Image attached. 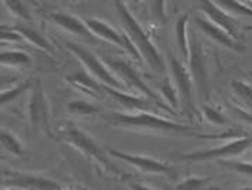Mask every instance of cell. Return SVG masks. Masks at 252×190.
<instances>
[{"instance_id": "35", "label": "cell", "mask_w": 252, "mask_h": 190, "mask_svg": "<svg viewBox=\"0 0 252 190\" xmlns=\"http://www.w3.org/2000/svg\"><path fill=\"white\" fill-rule=\"evenodd\" d=\"M242 190H252V188H245V189H242Z\"/></svg>"}, {"instance_id": "3", "label": "cell", "mask_w": 252, "mask_h": 190, "mask_svg": "<svg viewBox=\"0 0 252 190\" xmlns=\"http://www.w3.org/2000/svg\"><path fill=\"white\" fill-rule=\"evenodd\" d=\"M57 136H59V140H62L63 143L74 148L76 150H79L80 153H83L86 157L93 160L98 167H101L107 173H110L113 176H117L119 179H124V180H127L130 177L111 160L107 150L104 148H101L95 142L93 136L89 135L86 130L80 129L79 126H76L74 123H66L59 130Z\"/></svg>"}, {"instance_id": "20", "label": "cell", "mask_w": 252, "mask_h": 190, "mask_svg": "<svg viewBox=\"0 0 252 190\" xmlns=\"http://www.w3.org/2000/svg\"><path fill=\"white\" fill-rule=\"evenodd\" d=\"M14 29L23 38V40H26L27 43H30L39 49H43L46 52H52V43L47 40L41 33H39V30L27 26V25H16Z\"/></svg>"}, {"instance_id": "19", "label": "cell", "mask_w": 252, "mask_h": 190, "mask_svg": "<svg viewBox=\"0 0 252 190\" xmlns=\"http://www.w3.org/2000/svg\"><path fill=\"white\" fill-rule=\"evenodd\" d=\"M188 23H189V17L188 14H183L178 17L177 23H175V40L177 46L181 56L184 57V60H188V54H189V36H188Z\"/></svg>"}, {"instance_id": "29", "label": "cell", "mask_w": 252, "mask_h": 190, "mask_svg": "<svg viewBox=\"0 0 252 190\" xmlns=\"http://www.w3.org/2000/svg\"><path fill=\"white\" fill-rule=\"evenodd\" d=\"M221 164H224L225 167L237 172V173L252 177V163L241 162V160H222Z\"/></svg>"}, {"instance_id": "31", "label": "cell", "mask_w": 252, "mask_h": 190, "mask_svg": "<svg viewBox=\"0 0 252 190\" xmlns=\"http://www.w3.org/2000/svg\"><path fill=\"white\" fill-rule=\"evenodd\" d=\"M19 83V77L16 75H0V92L12 87Z\"/></svg>"}, {"instance_id": "27", "label": "cell", "mask_w": 252, "mask_h": 190, "mask_svg": "<svg viewBox=\"0 0 252 190\" xmlns=\"http://www.w3.org/2000/svg\"><path fill=\"white\" fill-rule=\"evenodd\" d=\"M208 179L204 177H188L183 182H178L174 190H204L208 186Z\"/></svg>"}, {"instance_id": "32", "label": "cell", "mask_w": 252, "mask_h": 190, "mask_svg": "<svg viewBox=\"0 0 252 190\" xmlns=\"http://www.w3.org/2000/svg\"><path fill=\"white\" fill-rule=\"evenodd\" d=\"M153 6H154V7H157L156 10H153V13L157 16V20H159V22H162V23H164V20L167 19V17H165V14H164V6H165V3L156 1V3H153Z\"/></svg>"}, {"instance_id": "23", "label": "cell", "mask_w": 252, "mask_h": 190, "mask_svg": "<svg viewBox=\"0 0 252 190\" xmlns=\"http://www.w3.org/2000/svg\"><path fill=\"white\" fill-rule=\"evenodd\" d=\"M32 84H33V81L30 80L19 81L17 84H14L12 87H9L6 90H1L0 92V108H3L6 105H10L12 102L17 100L26 90H30Z\"/></svg>"}, {"instance_id": "33", "label": "cell", "mask_w": 252, "mask_h": 190, "mask_svg": "<svg viewBox=\"0 0 252 190\" xmlns=\"http://www.w3.org/2000/svg\"><path fill=\"white\" fill-rule=\"evenodd\" d=\"M234 112H235V114L238 116L241 120H244V122L250 123V124H252V114H250L248 112H245L244 109L238 108V106H234Z\"/></svg>"}, {"instance_id": "36", "label": "cell", "mask_w": 252, "mask_h": 190, "mask_svg": "<svg viewBox=\"0 0 252 190\" xmlns=\"http://www.w3.org/2000/svg\"><path fill=\"white\" fill-rule=\"evenodd\" d=\"M247 3H248V4H250V6H252V3H251V1H247Z\"/></svg>"}, {"instance_id": "7", "label": "cell", "mask_w": 252, "mask_h": 190, "mask_svg": "<svg viewBox=\"0 0 252 190\" xmlns=\"http://www.w3.org/2000/svg\"><path fill=\"white\" fill-rule=\"evenodd\" d=\"M252 146V139L248 136H242L238 139L225 140L220 146H214L211 149L198 150L181 154L180 157L184 160L191 162H207V160H231L232 157H237Z\"/></svg>"}, {"instance_id": "28", "label": "cell", "mask_w": 252, "mask_h": 190, "mask_svg": "<svg viewBox=\"0 0 252 190\" xmlns=\"http://www.w3.org/2000/svg\"><path fill=\"white\" fill-rule=\"evenodd\" d=\"M201 114L204 116V119L211 124H217V126H224L226 124V117L218 110V109L213 108L210 105H205L202 110H201Z\"/></svg>"}, {"instance_id": "10", "label": "cell", "mask_w": 252, "mask_h": 190, "mask_svg": "<svg viewBox=\"0 0 252 190\" xmlns=\"http://www.w3.org/2000/svg\"><path fill=\"white\" fill-rule=\"evenodd\" d=\"M187 63L194 81V87H197L199 96L204 100H208L210 87H208V72H207V54L201 41L195 36L189 38V54Z\"/></svg>"}, {"instance_id": "11", "label": "cell", "mask_w": 252, "mask_h": 190, "mask_svg": "<svg viewBox=\"0 0 252 190\" xmlns=\"http://www.w3.org/2000/svg\"><path fill=\"white\" fill-rule=\"evenodd\" d=\"M87 29L92 32L94 38H98L101 40H106L111 44L119 46L120 49H123L124 52L133 56L134 59H141L138 52L135 50V47L133 46V43L130 41V39L127 38L126 33H121L120 30H117L116 27H113L111 25H108L104 20L95 19V17H86L83 19Z\"/></svg>"}, {"instance_id": "1", "label": "cell", "mask_w": 252, "mask_h": 190, "mask_svg": "<svg viewBox=\"0 0 252 190\" xmlns=\"http://www.w3.org/2000/svg\"><path fill=\"white\" fill-rule=\"evenodd\" d=\"M107 122L114 127L150 133V135L161 136H195L199 137V132L194 130L191 126L183 123L173 122L164 116H159L150 112H138V113H126V112H113L104 116Z\"/></svg>"}, {"instance_id": "18", "label": "cell", "mask_w": 252, "mask_h": 190, "mask_svg": "<svg viewBox=\"0 0 252 190\" xmlns=\"http://www.w3.org/2000/svg\"><path fill=\"white\" fill-rule=\"evenodd\" d=\"M0 65L10 68L29 69L33 65L32 56L22 50H3L0 52Z\"/></svg>"}, {"instance_id": "25", "label": "cell", "mask_w": 252, "mask_h": 190, "mask_svg": "<svg viewBox=\"0 0 252 190\" xmlns=\"http://www.w3.org/2000/svg\"><path fill=\"white\" fill-rule=\"evenodd\" d=\"M67 109H68L70 113L77 114V116H90V114H95V113L100 112L98 106H95L94 103H90L87 100H81V99L71 100L67 105Z\"/></svg>"}, {"instance_id": "4", "label": "cell", "mask_w": 252, "mask_h": 190, "mask_svg": "<svg viewBox=\"0 0 252 190\" xmlns=\"http://www.w3.org/2000/svg\"><path fill=\"white\" fill-rule=\"evenodd\" d=\"M66 47L73 53V56H76V59L86 69V73L90 75L94 80H97L103 86L116 89L120 92H128L126 84L120 80L111 69L107 66L104 60H101L100 57H97L95 54L92 53L90 50H87L86 47H83L76 41H66Z\"/></svg>"}, {"instance_id": "21", "label": "cell", "mask_w": 252, "mask_h": 190, "mask_svg": "<svg viewBox=\"0 0 252 190\" xmlns=\"http://www.w3.org/2000/svg\"><path fill=\"white\" fill-rule=\"evenodd\" d=\"M231 90L234 96L238 99L239 103H242V106L245 112H248L252 114V84L245 80H232L231 81Z\"/></svg>"}, {"instance_id": "16", "label": "cell", "mask_w": 252, "mask_h": 190, "mask_svg": "<svg viewBox=\"0 0 252 190\" xmlns=\"http://www.w3.org/2000/svg\"><path fill=\"white\" fill-rule=\"evenodd\" d=\"M49 17L57 26H60L63 30H66L68 33L74 35V36H79L81 39H86V40L90 41H93L95 39L92 35V32L87 29L84 20L77 17V16H74V14L66 13V12H53V13H50Z\"/></svg>"}, {"instance_id": "24", "label": "cell", "mask_w": 252, "mask_h": 190, "mask_svg": "<svg viewBox=\"0 0 252 190\" xmlns=\"http://www.w3.org/2000/svg\"><path fill=\"white\" fill-rule=\"evenodd\" d=\"M221 9H224L229 14L235 16H245L252 17V6L247 1H218L217 3Z\"/></svg>"}, {"instance_id": "15", "label": "cell", "mask_w": 252, "mask_h": 190, "mask_svg": "<svg viewBox=\"0 0 252 190\" xmlns=\"http://www.w3.org/2000/svg\"><path fill=\"white\" fill-rule=\"evenodd\" d=\"M195 25L201 30V33H204L207 38H210L215 43L224 46L226 49H231L234 52H242L244 50V44L232 40L222 29H220L217 25H214L213 22L208 20L205 16H197L195 17Z\"/></svg>"}, {"instance_id": "8", "label": "cell", "mask_w": 252, "mask_h": 190, "mask_svg": "<svg viewBox=\"0 0 252 190\" xmlns=\"http://www.w3.org/2000/svg\"><path fill=\"white\" fill-rule=\"evenodd\" d=\"M27 116L30 126L36 132L50 133V108L44 87L39 80L30 87V97L27 103Z\"/></svg>"}, {"instance_id": "5", "label": "cell", "mask_w": 252, "mask_h": 190, "mask_svg": "<svg viewBox=\"0 0 252 190\" xmlns=\"http://www.w3.org/2000/svg\"><path fill=\"white\" fill-rule=\"evenodd\" d=\"M104 62H106L107 66L116 73V76L120 80L126 84L128 92L135 90L143 97H147L151 102H154L156 105H158L159 108H162L165 112H168V113L173 112V109L164 102V99L159 96V93H157L156 90H153L150 87V84L140 76V73L128 62H126L123 59H117V57H106Z\"/></svg>"}, {"instance_id": "38", "label": "cell", "mask_w": 252, "mask_h": 190, "mask_svg": "<svg viewBox=\"0 0 252 190\" xmlns=\"http://www.w3.org/2000/svg\"><path fill=\"white\" fill-rule=\"evenodd\" d=\"M62 190H64V189H62Z\"/></svg>"}, {"instance_id": "22", "label": "cell", "mask_w": 252, "mask_h": 190, "mask_svg": "<svg viewBox=\"0 0 252 190\" xmlns=\"http://www.w3.org/2000/svg\"><path fill=\"white\" fill-rule=\"evenodd\" d=\"M0 146L14 156H22L25 153V146L20 139L13 132L0 127Z\"/></svg>"}, {"instance_id": "34", "label": "cell", "mask_w": 252, "mask_h": 190, "mask_svg": "<svg viewBox=\"0 0 252 190\" xmlns=\"http://www.w3.org/2000/svg\"><path fill=\"white\" fill-rule=\"evenodd\" d=\"M128 190H154V189H151L150 186H146V185H141V183H130Z\"/></svg>"}, {"instance_id": "2", "label": "cell", "mask_w": 252, "mask_h": 190, "mask_svg": "<svg viewBox=\"0 0 252 190\" xmlns=\"http://www.w3.org/2000/svg\"><path fill=\"white\" fill-rule=\"evenodd\" d=\"M114 7H116V10L119 13L121 25L124 27V32H126L127 38L133 43V46L135 47V50L138 52L140 57L143 60H146L147 65L153 69L156 73L164 75L165 69H167L165 60H164L162 54L159 53L157 46L154 44L150 33L138 23V20L134 17V14L130 12V9L127 7L126 3L116 1Z\"/></svg>"}, {"instance_id": "17", "label": "cell", "mask_w": 252, "mask_h": 190, "mask_svg": "<svg viewBox=\"0 0 252 190\" xmlns=\"http://www.w3.org/2000/svg\"><path fill=\"white\" fill-rule=\"evenodd\" d=\"M67 80L70 81L74 87H77L80 90H83L84 93H89L93 97L100 96V93H104L103 92V84H100L97 80H94L90 75H87L86 72L84 73H74L71 76H67Z\"/></svg>"}, {"instance_id": "14", "label": "cell", "mask_w": 252, "mask_h": 190, "mask_svg": "<svg viewBox=\"0 0 252 190\" xmlns=\"http://www.w3.org/2000/svg\"><path fill=\"white\" fill-rule=\"evenodd\" d=\"M103 92L107 93L110 97H113L121 108L126 110V113H138V112H150V113H168L150 99L143 97V96L133 95L131 92H120L111 87H103Z\"/></svg>"}, {"instance_id": "12", "label": "cell", "mask_w": 252, "mask_h": 190, "mask_svg": "<svg viewBox=\"0 0 252 190\" xmlns=\"http://www.w3.org/2000/svg\"><path fill=\"white\" fill-rule=\"evenodd\" d=\"M199 9L208 20H211L214 25L222 29L232 40L242 44V35H241L242 32H241V26L237 17L225 12L224 9H221L215 1H202L199 3Z\"/></svg>"}, {"instance_id": "30", "label": "cell", "mask_w": 252, "mask_h": 190, "mask_svg": "<svg viewBox=\"0 0 252 190\" xmlns=\"http://www.w3.org/2000/svg\"><path fill=\"white\" fill-rule=\"evenodd\" d=\"M0 41H10V43H20L23 41V38L16 32L14 27L0 26Z\"/></svg>"}, {"instance_id": "26", "label": "cell", "mask_w": 252, "mask_h": 190, "mask_svg": "<svg viewBox=\"0 0 252 190\" xmlns=\"http://www.w3.org/2000/svg\"><path fill=\"white\" fill-rule=\"evenodd\" d=\"M4 6L9 9V12L16 16L17 19L23 22H32L33 17L30 14V10L23 1H4Z\"/></svg>"}, {"instance_id": "37", "label": "cell", "mask_w": 252, "mask_h": 190, "mask_svg": "<svg viewBox=\"0 0 252 190\" xmlns=\"http://www.w3.org/2000/svg\"><path fill=\"white\" fill-rule=\"evenodd\" d=\"M124 190H128V189H124Z\"/></svg>"}, {"instance_id": "13", "label": "cell", "mask_w": 252, "mask_h": 190, "mask_svg": "<svg viewBox=\"0 0 252 190\" xmlns=\"http://www.w3.org/2000/svg\"><path fill=\"white\" fill-rule=\"evenodd\" d=\"M0 183L13 186L23 190H62L59 182L53 179L36 175H26V173H16V172H0Z\"/></svg>"}, {"instance_id": "6", "label": "cell", "mask_w": 252, "mask_h": 190, "mask_svg": "<svg viewBox=\"0 0 252 190\" xmlns=\"http://www.w3.org/2000/svg\"><path fill=\"white\" fill-rule=\"evenodd\" d=\"M167 63H168L170 75L173 77L174 87L178 95L180 106L183 109L184 114L192 119L198 112L194 103V81L188 70V66H186L183 60H180L177 56L173 54L168 56Z\"/></svg>"}, {"instance_id": "9", "label": "cell", "mask_w": 252, "mask_h": 190, "mask_svg": "<svg viewBox=\"0 0 252 190\" xmlns=\"http://www.w3.org/2000/svg\"><path fill=\"white\" fill-rule=\"evenodd\" d=\"M107 153L114 157L127 162L130 166L138 169L140 172L150 173V175H161V176L168 177V179H177V170L168 163L161 162L156 157L146 156V154H135V153H128V152H121V150L107 148Z\"/></svg>"}]
</instances>
